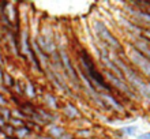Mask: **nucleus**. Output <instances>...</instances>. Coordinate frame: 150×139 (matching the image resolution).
<instances>
[{
    "instance_id": "f257e3e1",
    "label": "nucleus",
    "mask_w": 150,
    "mask_h": 139,
    "mask_svg": "<svg viewBox=\"0 0 150 139\" xmlns=\"http://www.w3.org/2000/svg\"><path fill=\"white\" fill-rule=\"evenodd\" d=\"M96 29H97V34H98V37L100 38H103L104 42L109 44L112 48H115V49H120L119 40L117 38H115L113 34L105 28V25H103L101 22H98V20H96Z\"/></svg>"
},
{
    "instance_id": "f03ea898",
    "label": "nucleus",
    "mask_w": 150,
    "mask_h": 139,
    "mask_svg": "<svg viewBox=\"0 0 150 139\" xmlns=\"http://www.w3.org/2000/svg\"><path fill=\"white\" fill-rule=\"evenodd\" d=\"M122 131H123V134H124V135H134L135 131H137V127H134V126H130V127H124Z\"/></svg>"
},
{
    "instance_id": "7ed1b4c3",
    "label": "nucleus",
    "mask_w": 150,
    "mask_h": 139,
    "mask_svg": "<svg viewBox=\"0 0 150 139\" xmlns=\"http://www.w3.org/2000/svg\"><path fill=\"white\" fill-rule=\"evenodd\" d=\"M139 139H149V134H145V135H142Z\"/></svg>"
}]
</instances>
